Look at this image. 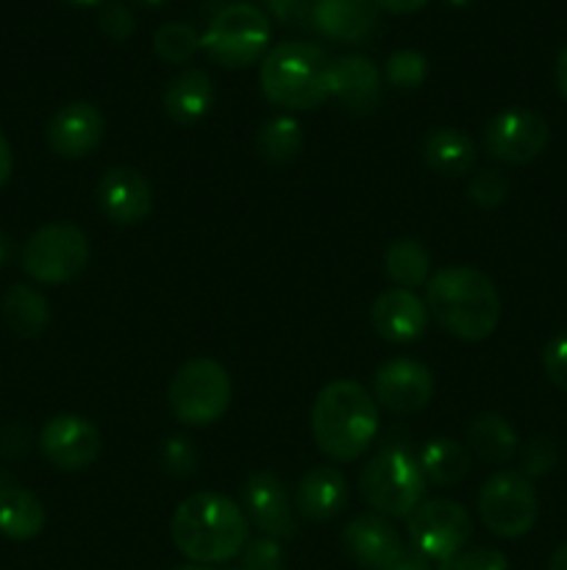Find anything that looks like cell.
Segmentation results:
<instances>
[{
	"instance_id": "52a82bcc",
	"label": "cell",
	"mask_w": 567,
	"mask_h": 570,
	"mask_svg": "<svg viewBox=\"0 0 567 570\" xmlns=\"http://www.w3.org/2000/svg\"><path fill=\"white\" fill-rule=\"evenodd\" d=\"M270 42V20L253 3H231L217 11L206 33L200 37V48L220 67L237 70L261 59Z\"/></svg>"
},
{
	"instance_id": "c3c4849f",
	"label": "cell",
	"mask_w": 567,
	"mask_h": 570,
	"mask_svg": "<svg viewBox=\"0 0 567 570\" xmlns=\"http://www.w3.org/2000/svg\"><path fill=\"white\" fill-rule=\"evenodd\" d=\"M176 570H215V568H206V566H187V568H176Z\"/></svg>"
},
{
	"instance_id": "5b68a950",
	"label": "cell",
	"mask_w": 567,
	"mask_h": 570,
	"mask_svg": "<svg viewBox=\"0 0 567 570\" xmlns=\"http://www.w3.org/2000/svg\"><path fill=\"white\" fill-rule=\"evenodd\" d=\"M361 495L384 518H409L422 504L426 476L417 456L404 449H384L372 456L359 476Z\"/></svg>"
},
{
	"instance_id": "9c48e42d",
	"label": "cell",
	"mask_w": 567,
	"mask_h": 570,
	"mask_svg": "<svg viewBox=\"0 0 567 570\" xmlns=\"http://www.w3.org/2000/svg\"><path fill=\"white\" fill-rule=\"evenodd\" d=\"M478 515L484 527L498 538H523L531 532L539 515L537 490L528 476L515 471H500L487 479L478 495Z\"/></svg>"
},
{
	"instance_id": "484cf974",
	"label": "cell",
	"mask_w": 567,
	"mask_h": 570,
	"mask_svg": "<svg viewBox=\"0 0 567 570\" xmlns=\"http://www.w3.org/2000/svg\"><path fill=\"white\" fill-rule=\"evenodd\" d=\"M417 462H420L426 482L439 484V488H450V484L461 482L470 471V454H467L465 445L450 438L428 440L420 449Z\"/></svg>"
},
{
	"instance_id": "f546056e",
	"label": "cell",
	"mask_w": 567,
	"mask_h": 570,
	"mask_svg": "<svg viewBox=\"0 0 567 570\" xmlns=\"http://www.w3.org/2000/svg\"><path fill=\"white\" fill-rule=\"evenodd\" d=\"M153 50L170 65H187L200 50V37L189 22H167L156 31Z\"/></svg>"
},
{
	"instance_id": "1f68e13d",
	"label": "cell",
	"mask_w": 567,
	"mask_h": 570,
	"mask_svg": "<svg viewBox=\"0 0 567 570\" xmlns=\"http://www.w3.org/2000/svg\"><path fill=\"white\" fill-rule=\"evenodd\" d=\"M439 570H509V560L498 549L478 546V549H461L454 557L439 562Z\"/></svg>"
},
{
	"instance_id": "e575fe53",
	"label": "cell",
	"mask_w": 567,
	"mask_h": 570,
	"mask_svg": "<svg viewBox=\"0 0 567 570\" xmlns=\"http://www.w3.org/2000/svg\"><path fill=\"white\" fill-rule=\"evenodd\" d=\"M98 26L106 37H111L115 42H122L133 33V14L126 3H117V0H109L98 9Z\"/></svg>"
},
{
	"instance_id": "ee69618b",
	"label": "cell",
	"mask_w": 567,
	"mask_h": 570,
	"mask_svg": "<svg viewBox=\"0 0 567 570\" xmlns=\"http://www.w3.org/2000/svg\"><path fill=\"white\" fill-rule=\"evenodd\" d=\"M548 570H567V543H561L559 549H556L554 554H550Z\"/></svg>"
},
{
	"instance_id": "30bf717a",
	"label": "cell",
	"mask_w": 567,
	"mask_h": 570,
	"mask_svg": "<svg viewBox=\"0 0 567 570\" xmlns=\"http://www.w3.org/2000/svg\"><path fill=\"white\" fill-rule=\"evenodd\" d=\"M406 521H409L411 546L426 560H448L465 549L472 534L470 512L450 499L422 501Z\"/></svg>"
},
{
	"instance_id": "ba28073f",
	"label": "cell",
	"mask_w": 567,
	"mask_h": 570,
	"mask_svg": "<svg viewBox=\"0 0 567 570\" xmlns=\"http://www.w3.org/2000/svg\"><path fill=\"white\" fill-rule=\"evenodd\" d=\"M89 262L87 234L72 223H50L31 234L22 250V271L39 284H67Z\"/></svg>"
},
{
	"instance_id": "d6986e66",
	"label": "cell",
	"mask_w": 567,
	"mask_h": 570,
	"mask_svg": "<svg viewBox=\"0 0 567 570\" xmlns=\"http://www.w3.org/2000/svg\"><path fill=\"white\" fill-rule=\"evenodd\" d=\"M376 22V0H311V26L337 42H365Z\"/></svg>"
},
{
	"instance_id": "7dc6e473",
	"label": "cell",
	"mask_w": 567,
	"mask_h": 570,
	"mask_svg": "<svg viewBox=\"0 0 567 570\" xmlns=\"http://www.w3.org/2000/svg\"><path fill=\"white\" fill-rule=\"evenodd\" d=\"M131 3H137V6H145V9H156V6H165L167 0H131Z\"/></svg>"
},
{
	"instance_id": "3957f363",
	"label": "cell",
	"mask_w": 567,
	"mask_h": 570,
	"mask_svg": "<svg viewBox=\"0 0 567 570\" xmlns=\"http://www.w3.org/2000/svg\"><path fill=\"white\" fill-rule=\"evenodd\" d=\"M378 432V410L372 395L350 379H339L320 390L311 406V434L322 454L337 462L359 460Z\"/></svg>"
},
{
	"instance_id": "74e56055",
	"label": "cell",
	"mask_w": 567,
	"mask_h": 570,
	"mask_svg": "<svg viewBox=\"0 0 567 570\" xmlns=\"http://www.w3.org/2000/svg\"><path fill=\"white\" fill-rule=\"evenodd\" d=\"M543 367L550 382L559 390H567V332L550 340L543 351Z\"/></svg>"
},
{
	"instance_id": "cb8c5ba5",
	"label": "cell",
	"mask_w": 567,
	"mask_h": 570,
	"mask_svg": "<svg viewBox=\"0 0 567 570\" xmlns=\"http://www.w3.org/2000/svg\"><path fill=\"white\" fill-rule=\"evenodd\" d=\"M44 529V507L22 488L0 490V532L9 540H33Z\"/></svg>"
},
{
	"instance_id": "9a60e30c",
	"label": "cell",
	"mask_w": 567,
	"mask_h": 570,
	"mask_svg": "<svg viewBox=\"0 0 567 570\" xmlns=\"http://www.w3.org/2000/svg\"><path fill=\"white\" fill-rule=\"evenodd\" d=\"M106 120L98 106L87 100L61 106L48 122V145L61 159H81L103 142Z\"/></svg>"
},
{
	"instance_id": "d590c367",
	"label": "cell",
	"mask_w": 567,
	"mask_h": 570,
	"mask_svg": "<svg viewBox=\"0 0 567 570\" xmlns=\"http://www.w3.org/2000/svg\"><path fill=\"white\" fill-rule=\"evenodd\" d=\"M284 554L281 546L272 538H259L245 546L242 551V570H281Z\"/></svg>"
},
{
	"instance_id": "d4e9b609",
	"label": "cell",
	"mask_w": 567,
	"mask_h": 570,
	"mask_svg": "<svg viewBox=\"0 0 567 570\" xmlns=\"http://www.w3.org/2000/svg\"><path fill=\"white\" fill-rule=\"evenodd\" d=\"M467 443L476 451L478 460L489 462V465H504L515 456L517 451V432L506 417L495 415V412H484V415L472 417L470 429H467Z\"/></svg>"
},
{
	"instance_id": "83f0119b",
	"label": "cell",
	"mask_w": 567,
	"mask_h": 570,
	"mask_svg": "<svg viewBox=\"0 0 567 570\" xmlns=\"http://www.w3.org/2000/svg\"><path fill=\"white\" fill-rule=\"evenodd\" d=\"M384 271H387L389 282L398 284L400 289L422 287L428 282V271H431V256L417 239H398L387 248Z\"/></svg>"
},
{
	"instance_id": "60d3db41",
	"label": "cell",
	"mask_w": 567,
	"mask_h": 570,
	"mask_svg": "<svg viewBox=\"0 0 567 570\" xmlns=\"http://www.w3.org/2000/svg\"><path fill=\"white\" fill-rule=\"evenodd\" d=\"M428 0H376L378 9L392 11V14H411V11L422 9Z\"/></svg>"
},
{
	"instance_id": "4316f807",
	"label": "cell",
	"mask_w": 567,
	"mask_h": 570,
	"mask_svg": "<svg viewBox=\"0 0 567 570\" xmlns=\"http://www.w3.org/2000/svg\"><path fill=\"white\" fill-rule=\"evenodd\" d=\"M3 321L17 337H39L50 321V306L39 289L14 284L3 295Z\"/></svg>"
},
{
	"instance_id": "681fc988",
	"label": "cell",
	"mask_w": 567,
	"mask_h": 570,
	"mask_svg": "<svg viewBox=\"0 0 567 570\" xmlns=\"http://www.w3.org/2000/svg\"><path fill=\"white\" fill-rule=\"evenodd\" d=\"M448 3L450 6H467V3H470V0H448Z\"/></svg>"
},
{
	"instance_id": "f35d334b",
	"label": "cell",
	"mask_w": 567,
	"mask_h": 570,
	"mask_svg": "<svg viewBox=\"0 0 567 570\" xmlns=\"http://www.w3.org/2000/svg\"><path fill=\"white\" fill-rule=\"evenodd\" d=\"M267 9L287 26H304L311 22V3L309 0H267Z\"/></svg>"
},
{
	"instance_id": "f1b7e54d",
	"label": "cell",
	"mask_w": 567,
	"mask_h": 570,
	"mask_svg": "<svg viewBox=\"0 0 567 570\" xmlns=\"http://www.w3.org/2000/svg\"><path fill=\"white\" fill-rule=\"evenodd\" d=\"M256 148L265 161L272 165H287L304 148V134H300L298 120L292 117H272L265 126L259 128V137H256Z\"/></svg>"
},
{
	"instance_id": "836d02e7",
	"label": "cell",
	"mask_w": 567,
	"mask_h": 570,
	"mask_svg": "<svg viewBox=\"0 0 567 570\" xmlns=\"http://www.w3.org/2000/svg\"><path fill=\"white\" fill-rule=\"evenodd\" d=\"M161 465L170 476L187 479L192 476L195 468H198V451L189 445V440L183 438H170L161 445Z\"/></svg>"
},
{
	"instance_id": "7c38bea8",
	"label": "cell",
	"mask_w": 567,
	"mask_h": 570,
	"mask_svg": "<svg viewBox=\"0 0 567 570\" xmlns=\"http://www.w3.org/2000/svg\"><path fill=\"white\" fill-rule=\"evenodd\" d=\"M100 432L81 415L50 417L39 434V449L50 465L61 471H83L100 456Z\"/></svg>"
},
{
	"instance_id": "5bb4252c",
	"label": "cell",
	"mask_w": 567,
	"mask_h": 570,
	"mask_svg": "<svg viewBox=\"0 0 567 570\" xmlns=\"http://www.w3.org/2000/svg\"><path fill=\"white\" fill-rule=\"evenodd\" d=\"M98 206L117 226H137L153 209V189L137 167H111L98 184Z\"/></svg>"
},
{
	"instance_id": "ac0fdd59",
	"label": "cell",
	"mask_w": 567,
	"mask_h": 570,
	"mask_svg": "<svg viewBox=\"0 0 567 570\" xmlns=\"http://www.w3.org/2000/svg\"><path fill=\"white\" fill-rule=\"evenodd\" d=\"M242 501L250 521H253L267 538H292L295 518L281 479L272 476V473H253V476L245 482Z\"/></svg>"
},
{
	"instance_id": "7402d4cb",
	"label": "cell",
	"mask_w": 567,
	"mask_h": 570,
	"mask_svg": "<svg viewBox=\"0 0 567 570\" xmlns=\"http://www.w3.org/2000/svg\"><path fill=\"white\" fill-rule=\"evenodd\" d=\"M165 111L170 120L181 122V126H192V122L203 120L209 115L211 104H215V83H211L209 72L198 70H183L167 83L165 89Z\"/></svg>"
},
{
	"instance_id": "f6af8a7d",
	"label": "cell",
	"mask_w": 567,
	"mask_h": 570,
	"mask_svg": "<svg viewBox=\"0 0 567 570\" xmlns=\"http://www.w3.org/2000/svg\"><path fill=\"white\" fill-rule=\"evenodd\" d=\"M11 259V239L6 234H0V267Z\"/></svg>"
},
{
	"instance_id": "ffe728a7",
	"label": "cell",
	"mask_w": 567,
	"mask_h": 570,
	"mask_svg": "<svg viewBox=\"0 0 567 570\" xmlns=\"http://www.w3.org/2000/svg\"><path fill=\"white\" fill-rule=\"evenodd\" d=\"M295 501H298L300 515L309 518V521H331L348 504V482L337 468L317 465L300 479Z\"/></svg>"
},
{
	"instance_id": "e0dca14e",
	"label": "cell",
	"mask_w": 567,
	"mask_h": 570,
	"mask_svg": "<svg viewBox=\"0 0 567 570\" xmlns=\"http://www.w3.org/2000/svg\"><path fill=\"white\" fill-rule=\"evenodd\" d=\"M370 323L378 337L387 343H415L426 334L428 309L411 289L392 287L376 298Z\"/></svg>"
},
{
	"instance_id": "603a6c76",
	"label": "cell",
	"mask_w": 567,
	"mask_h": 570,
	"mask_svg": "<svg viewBox=\"0 0 567 570\" xmlns=\"http://www.w3.org/2000/svg\"><path fill=\"white\" fill-rule=\"evenodd\" d=\"M422 156L442 178H459L476 165V145L459 128H434L422 142Z\"/></svg>"
},
{
	"instance_id": "8992f818",
	"label": "cell",
	"mask_w": 567,
	"mask_h": 570,
	"mask_svg": "<svg viewBox=\"0 0 567 570\" xmlns=\"http://www.w3.org/2000/svg\"><path fill=\"white\" fill-rule=\"evenodd\" d=\"M231 376L215 360H189L170 382V410L187 426H209L226 415L231 404Z\"/></svg>"
},
{
	"instance_id": "2e32d148",
	"label": "cell",
	"mask_w": 567,
	"mask_h": 570,
	"mask_svg": "<svg viewBox=\"0 0 567 570\" xmlns=\"http://www.w3.org/2000/svg\"><path fill=\"white\" fill-rule=\"evenodd\" d=\"M342 543L356 566L365 570H384L404 554V546H400L392 523L384 515H372V512L354 518L345 527Z\"/></svg>"
},
{
	"instance_id": "6da1fadb",
	"label": "cell",
	"mask_w": 567,
	"mask_h": 570,
	"mask_svg": "<svg viewBox=\"0 0 567 570\" xmlns=\"http://www.w3.org/2000/svg\"><path fill=\"white\" fill-rule=\"evenodd\" d=\"M426 306L434 321L459 340H487L498 328L500 295L493 278L476 267H442L426 282Z\"/></svg>"
},
{
	"instance_id": "44dd1931",
	"label": "cell",
	"mask_w": 567,
	"mask_h": 570,
	"mask_svg": "<svg viewBox=\"0 0 567 570\" xmlns=\"http://www.w3.org/2000/svg\"><path fill=\"white\" fill-rule=\"evenodd\" d=\"M328 95L348 111H367L378 98V70L365 56H345L331 61L328 70Z\"/></svg>"
},
{
	"instance_id": "4fadbf2b",
	"label": "cell",
	"mask_w": 567,
	"mask_h": 570,
	"mask_svg": "<svg viewBox=\"0 0 567 570\" xmlns=\"http://www.w3.org/2000/svg\"><path fill=\"white\" fill-rule=\"evenodd\" d=\"M376 401L384 410L395 415H411L426 410L434 395V376L422 362L417 360H389L378 367Z\"/></svg>"
},
{
	"instance_id": "b9f144b4",
	"label": "cell",
	"mask_w": 567,
	"mask_h": 570,
	"mask_svg": "<svg viewBox=\"0 0 567 570\" xmlns=\"http://www.w3.org/2000/svg\"><path fill=\"white\" fill-rule=\"evenodd\" d=\"M11 167H14V159H11V148H9V142L3 139V134H0V187L9 181Z\"/></svg>"
},
{
	"instance_id": "8fae6325",
	"label": "cell",
	"mask_w": 567,
	"mask_h": 570,
	"mask_svg": "<svg viewBox=\"0 0 567 570\" xmlns=\"http://www.w3.org/2000/svg\"><path fill=\"white\" fill-rule=\"evenodd\" d=\"M550 128L537 111L506 109L495 115L484 128V148L493 159L506 165H528L548 148Z\"/></svg>"
},
{
	"instance_id": "7bdbcfd3",
	"label": "cell",
	"mask_w": 567,
	"mask_h": 570,
	"mask_svg": "<svg viewBox=\"0 0 567 570\" xmlns=\"http://www.w3.org/2000/svg\"><path fill=\"white\" fill-rule=\"evenodd\" d=\"M556 83H559V92L567 98V48L556 59Z\"/></svg>"
},
{
	"instance_id": "bcb514c9",
	"label": "cell",
	"mask_w": 567,
	"mask_h": 570,
	"mask_svg": "<svg viewBox=\"0 0 567 570\" xmlns=\"http://www.w3.org/2000/svg\"><path fill=\"white\" fill-rule=\"evenodd\" d=\"M64 3H70V6H98V9H100L106 0H64Z\"/></svg>"
},
{
	"instance_id": "277c9868",
	"label": "cell",
	"mask_w": 567,
	"mask_h": 570,
	"mask_svg": "<svg viewBox=\"0 0 567 570\" xmlns=\"http://www.w3.org/2000/svg\"><path fill=\"white\" fill-rule=\"evenodd\" d=\"M331 61L311 42H281L261 61V89L284 109L309 111L328 98Z\"/></svg>"
},
{
	"instance_id": "4dcf8cb0",
	"label": "cell",
	"mask_w": 567,
	"mask_h": 570,
	"mask_svg": "<svg viewBox=\"0 0 567 570\" xmlns=\"http://www.w3.org/2000/svg\"><path fill=\"white\" fill-rule=\"evenodd\" d=\"M426 72H428V61L426 56L417 53V50L404 48V50H395L392 56L387 59V81L398 89H417L422 81H426Z\"/></svg>"
},
{
	"instance_id": "8d00e7d4",
	"label": "cell",
	"mask_w": 567,
	"mask_h": 570,
	"mask_svg": "<svg viewBox=\"0 0 567 570\" xmlns=\"http://www.w3.org/2000/svg\"><path fill=\"white\" fill-rule=\"evenodd\" d=\"M556 445L550 438H537L526 445L523 451V476H543V473L554 471L556 465Z\"/></svg>"
},
{
	"instance_id": "7a4b0ae2",
	"label": "cell",
	"mask_w": 567,
	"mask_h": 570,
	"mask_svg": "<svg viewBox=\"0 0 567 570\" xmlns=\"http://www.w3.org/2000/svg\"><path fill=\"white\" fill-rule=\"evenodd\" d=\"M178 551L200 566L228 562L248 543V518L220 493H195L178 504L170 523Z\"/></svg>"
},
{
	"instance_id": "d6a6232c",
	"label": "cell",
	"mask_w": 567,
	"mask_h": 570,
	"mask_svg": "<svg viewBox=\"0 0 567 570\" xmlns=\"http://www.w3.org/2000/svg\"><path fill=\"white\" fill-rule=\"evenodd\" d=\"M467 195H470L472 204L481 206V209H495V206L504 204L506 195H509V181H506L504 173L484 170L472 178Z\"/></svg>"
},
{
	"instance_id": "ab89813d",
	"label": "cell",
	"mask_w": 567,
	"mask_h": 570,
	"mask_svg": "<svg viewBox=\"0 0 567 570\" xmlns=\"http://www.w3.org/2000/svg\"><path fill=\"white\" fill-rule=\"evenodd\" d=\"M384 570H431V568H428L426 557H420L417 551H404L392 566H387Z\"/></svg>"
}]
</instances>
